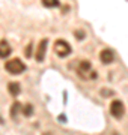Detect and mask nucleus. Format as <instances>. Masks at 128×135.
Wrapping results in <instances>:
<instances>
[{
    "label": "nucleus",
    "instance_id": "nucleus-10",
    "mask_svg": "<svg viewBox=\"0 0 128 135\" xmlns=\"http://www.w3.org/2000/svg\"><path fill=\"white\" fill-rule=\"evenodd\" d=\"M42 5L45 8H57L60 3H59V0H42Z\"/></svg>",
    "mask_w": 128,
    "mask_h": 135
},
{
    "label": "nucleus",
    "instance_id": "nucleus-5",
    "mask_svg": "<svg viewBox=\"0 0 128 135\" xmlns=\"http://www.w3.org/2000/svg\"><path fill=\"white\" fill-rule=\"evenodd\" d=\"M47 47H48V39H41L39 45H38V50H36V54H35V59L36 62H44L45 54H47Z\"/></svg>",
    "mask_w": 128,
    "mask_h": 135
},
{
    "label": "nucleus",
    "instance_id": "nucleus-12",
    "mask_svg": "<svg viewBox=\"0 0 128 135\" xmlns=\"http://www.w3.org/2000/svg\"><path fill=\"white\" fill-rule=\"evenodd\" d=\"M75 36H77V39H83L86 35H84V32H79V30H77V32H75Z\"/></svg>",
    "mask_w": 128,
    "mask_h": 135
},
{
    "label": "nucleus",
    "instance_id": "nucleus-4",
    "mask_svg": "<svg viewBox=\"0 0 128 135\" xmlns=\"http://www.w3.org/2000/svg\"><path fill=\"white\" fill-rule=\"evenodd\" d=\"M79 74L81 75V78L86 77L88 74L90 75L89 78H97V72H94V71H92V65H90V62H89V60H83V62L80 63Z\"/></svg>",
    "mask_w": 128,
    "mask_h": 135
},
{
    "label": "nucleus",
    "instance_id": "nucleus-7",
    "mask_svg": "<svg viewBox=\"0 0 128 135\" xmlns=\"http://www.w3.org/2000/svg\"><path fill=\"white\" fill-rule=\"evenodd\" d=\"M11 53H12V48H11L9 42H8L6 39H2V41H0V59L9 57Z\"/></svg>",
    "mask_w": 128,
    "mask_h": 135
},
{
    "label": "nucleus",
    "instance_id": "nucleus-2",
    "mask_svg": "<svg viewBox=\"0 0 128 135\" xmlns=\"http://www.w3.org/2000/svg\"><path fill=\"white\" fill-rule=\"evenodd\" d=\"M54 51H56V54L59 57H66V56H69L72 53V48L65 39H57L56 44H54Z\"/></svg>",
    "mask_w": 128,
    "mask_h": 135
},
{
    "label": "nucleus",
    "instance_id": "nucleus-9",
    "mask_svg": "<svg viewBox=\"0 0 128 135\" xmlns=\"http://www.w3.org/2000/svg\"><path fill=\"white\" fill-rule=\"evenodd\" d=\"M21 108H23V105H21L20 102H14V105L11 107V117L14 120H17V116H18V113L21 111Z\"/></svg>",
    "mask_w": 128,
    "mask_h": 135
},
{
    "label": "nucleus",
    "instance_id": "nucleus-13",
    "mask_svg": "<svg viewBox=\"0 0 128 135\" xmlns=\"http://www.w3.org/2000/svg\"><path fill=\"white\" fill-rule=\"evenodd\" d=\"M32 56V44H30L29 47H27V50H26V57H30Z\"/></svg>",
    "mask_w": 128,
    "mask_h": 135
},
{
    "label": "nucleus",
    "instance_id": "nucleus-8",
    "mask_svg": "<svg viewBox=\"0 0 128 135\" xmlns=\"http://www.w3.org/2000/svg\"><path fill=\"white\" fill-rule=\"evenodd\" d=\"M8 89H9V93L12 96H18L21 93V86L18 83H9L8 84Z\"/></svg>",
    "mask_w": 128,
    "mask_h": 135
},
{
    "label": "nucleus",
    "instance_id": "nucleus-11",
    "mask_svg": "<svg viewBox=\"0 0 128 135\" xmlns=\"http://www.w3.org/2000/svg\"><path fill=\"white\" fill-rule=\"evenodd\" d=\"M21 113H23L26 117H30L32 114H33V107L32 105H24L23 108H21Z\"/></svg>",
    "mask_w": 128,
    "mask_h": 135
},
{
    "label": "nucleus",
    "instance_id": "nucleus-1",
    "mask_svg": "<svg viewBox=\"0 0 128 135\" xmlns=\"http://www.w3.org/2000/svg\"><path fill=\"white\" fill-rule=\"evenodd\" d=\"M5 69L12 75H18V74H23L26 71V65L20 59H12V60L5 63Z\"/></svg>",
    "mask_w": 128,
    "mask_h": 135
},
{
    "label": "nucleus",
    "instance_id": "nucleus-14",
    "mask_svg": "<svg viewBox=\"0 0 128 135\" xmlns=\"http://www.w3.org/2000/svg\"><path fill=\"white\" fill-rule=\"evenodd\" d=\"M0 123H2V125H3V123H5V120H3V119H2V116H0Z\"/></svg>",
    "mask_w": 128,
    "mask_h": 135
},
{
    "label": "nucleus",
    "instance_id": "nucleus-3",
    "mask_svg": "<svg viewBox=\"0 0 128 135\" xmlns=\"http://www.w3.org/2000/svg\"><path fill=\"white\" fill-rule=\"evenodd\" d=\"M124 113H125V107L121 101H112L110 104V114L115 117V119H122L124 117Z\"/></svg>",
    "mask_w": 128,
    "mask_h": 135
},
{
    "label": "nucleus",
    "instance_id": "nucleus-6",
    "mask_svg": "<svg viewBox=\"0 0 128 135\" xmlns=\"http://www.w3.org/2000/svg\"><path fill=\"white\" fill-rule=\"evenodd\" d=\"M99 60H101L104 65H108V63H112V62L115 60V53H113V50H110V48L103 50V51L99 53Z\"/></svg>",
    "mask_w": 128,
    "mask_h": 135
}]
</instances>
